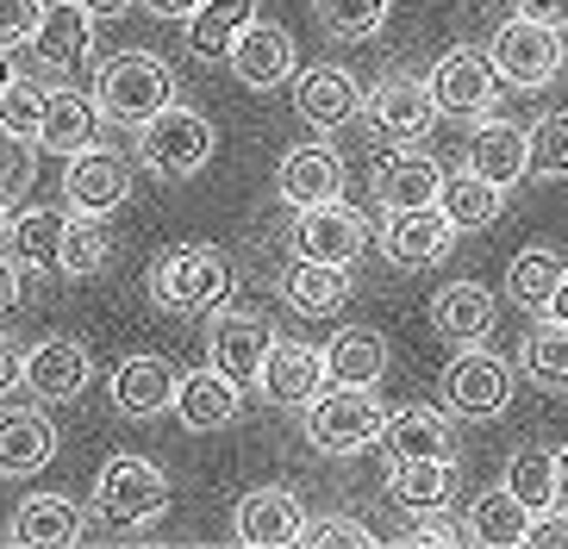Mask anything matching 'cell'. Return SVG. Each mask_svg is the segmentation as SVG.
<instances>
[{"label": "cell", "mask_w": 568, "mask_h": 549, "mask_svg": "<svg viewBox=\"0 0 568 549\" xmlns=\"http://www.w3.org/2000/svg\"><path fill=\"white\" fill-rule=\"evenodd\" d=\"M318 26L332 38H344V44H356V38H375L387 26V13H394V0H313Z\"/></svg>", "instance_id": "cell-42"}, {"label": "cell", "mask_w": 568, "mask_h": 549, "mask_svg": "<svg viewBox=\"0 0 568 549\" xmlns=\"http://www.w3.org/2000/svg\"><path fill=\"white\" fill-rule=\"evenodd\" d=\"M494 294H487L481 282H450V287H437L432 294V332L437 337H450L456 349L463 344H481L487 332H494Z\"/></svg>", "instance_id": "cell-27"}, {"label": "cell", "mask_w": 568, "mask_h": 549, "mask_svg": "<svg viewBox=\"0 0 568 549\" xmlns=\"http://www.w3.org/2000/svg\"><path fill=\"white\" fill-rule=\"evenodd\" d=\"M225 63H232V75L244 88L268 94V88L294 82V38H287V26H275V19H251V26L237 32V44L225 50Z\"/></svg>", "instance_id": "cell-15"}, {"label": "cell", "mask_w": 568, "mask_h": 549, "mask_svg": "<svg viewBox=\"0 0 568 549\" xmlns=\"http://www.w3.org/2000/svg\"><path fill=\"white\" fill-rule=\"evenodd\" d=\"M531 506L513 494V487H494V494H481L475 506H468V531H475V543H525L531 537Z\"/></svg>", "instance_id": "cell-35"}, {"label": "cell", "mask_w": 568, "mask_h": 549, "mask_svg": "<svg viewBox=\"0 0 568 549\" xmlns=\"http://www.w3.org/2000/svg\"><path fill=\"white\" fill-rule=\"evenodd\" d=\"M531 175H568V113H544L531 125Z\"/></svg>", "instance_id": "cell-43"}, {"label": "cell", "mask_w": 568, "mask_h": 549, "mask_svg": "<svg viewBox=\"0 0 568 549\" xmlns=\"http://www.w3.org/2000/svg\"><path fill=\"white\" fill-rule=\"evenodd\" d=\"M57 456V425L38 406H7L0 413V475L7 481H26L38 468H51Z\"/></svg>", "instance_id": "cell-23"}, {"label": "cell", "mask_w": 568, "mask_h": 549, "mask_svg": "<svg viewBox=\"0 0 568 549\" xmlns=\"http://www.w3.org/2000/svg\"><path fill=\"white\" fill-rule=\"evenodd\" d=\"M562 256L556 250H544V244H531V250H518L513 256V268H506V299L513 306H525V313H544L550 306V294H556V282H562Z\"/></svg>", "instance_id": "cell-36"}, {"label": "cell", "mask_w": 568, "mask_h": 549, "mask_svg": "<svg viewBox=\"0 0 568 549\" xmlns=\"http://www.w3.org/2000/svg\"><path fill=\"white\" fill-rule=\"evenodd\" d=\"M232 531L244 549H282V543H301L306 531V506L287 487H251L237 499L232 512Z\"/></svg>", "instance_id": "cell-17"}, {"label": "cell", "mask_w": 568, "mask_h": 549, "mask_svg": "<svg viewBox=\"0 0 568 549\" xmlns=\"http://www.w3.org/2000/svg\"><path fill=\"white\" fill-rule=\"evenodd\" d=\"M301 543H318V549H325V543H356V549H363V543H382V537L368 531L363 518H351V512H325V518H306Z\"/></svg>", "instance_id": "cell-45"}, {"label": "cell", "mask_w": 568, "mask_h": 549, "mask_svg": "<svg viewBox=\"0 0 568 549\" xmlns=\"http://www.w3.org/2000/svg\"><path fill=\"white\" fill-rule=\"evenodd\" d=\"M382 449L394 462H406V456H456V431H450V418L400 406V413H387V425H382Z\"/></svg>", "instance_id": "cell-34"}, {"label": "cell", "mask_w": 568, "mask_h": 549, "mask_svg": "<svg viewBox=\"0 0 568 549\" xmlns=\"http://www.w3.org/2000/svg\"><path fill=\"white\" fill-rule=\"evenodd\" d=\"M251 19H256V0H201V7L182 19V26H187V50H194L201 63H219V57L237 44V32H244Z\"/></svg>", "instance_id": "cell-33"}, {"label": "cell", "mask_w": 568, "mask_h": 549, "mask_svg": "<svg viewBox=\"0 0 568 549\" xmlns=\"http://www.w3.org/2000/svg\"><path fill=\"white\" fill-rule=\"evenodd\" d=\"M325 382H332V375H325V349L275 332V344H268V356H263V375H256L268 406H306Z\"/></svg>", "instance_id": "cell-16"}, {"label": "cell", "mask_w": 568, "mask_h": 549, "mask_svg": "<svg viewBox=\"0 0 568 549\" xmlns=\"http://www.w3.org/2000/svg\"><path fill=\"white\" fill-rule=\"evenodd\" d=\"M437 394H444V406L456 418H500L518 394V375L506 356H494L481 344H463L450 356V368L437 375Z\"/></svg>", "instance_id": "cell-7"}, {"label": "cell", "mask_w": 568, "mask_h": 549, "mask_svg": "<svg viewBox=\"0 0 568 549\" xmlns=\"http://www.w3.org/2000/svg\"><path fill=\"white\" fill-rule=\"evenodd\" d=\"M94 512L113 531H144L169 512V475L144 456H113L94 481Z\"/></svg>", "instance_id": "cell-5"}, {"label": "cell", "mask_w": 568, "mask_h": 549, "mask_svg": "<svg viewBox=\"0 0 568 549\" xmlns=\"http://www.w3.org/2000/svg\"><path fill=\"white\" fill-rule=\"evenodd\" d=\"M175 100V69L163 63V57H151V50H119V57H106L101 75H94V106H101V119H113V125H144V119H156Z\"/></svg>", "instance_id": "cell-2"}, {"label": "cell", "mask_w": 568, "mask_h": 549, "mask_svg": "<svg viewBox=\"0 0 568 549\" xmlns=\"http://www.w3.org/2000/svg\"><path fill=\"white\" fill-rule=\"evenodd\" d=\"M275 194L301 213V206H325V200H344V156L332 144H294L275 169Z\"/></svg>", "instance_id": "cell-20"}, {"label": "cell", "mask_w": 568, "mask_h": 549, "mask_svg": "<svg viewBox=\"0 0 568 549\" xmlns=\"http://www.w3.org/2000/svg\"><path fill=\"white\" fill-rule=\"evenodd\" d=\"M213 119L194 113V106H182V100H169L156 119H144L138 125V163L151 169V175H163V182H187V175H201L206 163H213Z\"/></svg>", "instance_id": "cell-4"}, {"label": "cell", "mask_w": 568, "mask_h": 549, "mask_svg": "<svg viewBox=\"0 0 568 549\" xmlns=\"http://www.w3.org/2000/svg\"><path fill=\"white\" fill-rule=\"evenodd\" d=\"M275 344V325L263 313H219L213 332H206V363L219 375H232L237 387H251L263 375V356Z\"/></svg>", "instance_id": "cell-14"}, {"label": "cell", "mask_w": 568, "mask_h": 549, "mask_svg": "<svg viewBox=\"0 0 568 549\" xmlns=\"http://www.w3.org/2000/svg\"><path fill=\"white\" fill-rule=\"evenodd\" d=\"M125 194H132V169H125V156L119 150H101L88 144L75 150V156H63V200L69 213H119L125 206Z\"/></svg>", "instance_id": "cell-12"}, {"label": "cell", "mask_w": 568, "mask_h": 549, "mask_svg": "<svg viewBox=\"0 0 568 549\" xmlns=\"http://www.w3.org/2000/svg\"><path fill=\"white\" fill-rule=\"evenodd\" d=\"M525 375H531L537 387H550V394H568V325H556V318H537L531 332H525Z\"/></svg>", "instance_id": "cell-38"}, {"label": "cell", "mask_w": 568, "mask_h": 549, "mask_svg": "<svg viewBox=\"0 0 568 549\" xmlns=\"http://www.w3.org/2000/svg\"><path fill=\"white\" fill-rule=\"evenodd\" d=\"M468 169L487 175V182L500 187H518L531 175V132L513 125V119H475V138H468Z\"/></svg>", "instance_id": "cell-21"}, {"label": "cell", "mask_w": 568, "mask_h": 549, "mask_svg": "<svg viewBox=\"0 0 568 549\" xmlns=\"http://www.w3.org/2000/svg\"><path fill=\"white\" fill-rule=\"evenodd\" d=\"M88 375V344L82 337H44V344L26 349V394L44 399V406H63V399H82Z\"/></svg>", "instance_id": "cell-18"}, {"label": "cell", "mask_w": 568, "mask_h": 549, "mask_svg": "<svg viewBox=\"0 0 568 549\" xmlns=\"http://www.w3.org/2000/svg\"><path fill=\"white\" fill-rule=\"evenodd\" d=\"M556 506H568V449H556Z\"/></svg>", "instance_id": "cell-53"}, {"label": "cell", "mask_w": 568, "mask_h": 549, "mask_svg": "<svg viewBox=\"0 0 568 549\" xmlns=\"http://www.w3.org/2000/svg\"><path fill=\"white\" fill-rule=\"evenodd\" d=\"M63 225L69 213H51V206H32V213H13V232H7V250L32 268H57V250H63Z\"/></svg>", "instance_id": "cell-37"}, {"label": "cell", "mask_w": 568, "mask_h": 549, "mask_svg": "<svg viewBox=\"0 0 568 549\" xmlns=\"http://www.w3.org/2000/svg\"><path fill=\"white\" fill-rule=\"evenodd\" d=\"M387 499L400 512H437L456 499V456H406L387 468Z\"/></svg>", "instance_id": "cell-26"}, {"label": "cell", "mask_w": 568, "mask_h": 549, "mask_svg": "<svg viewBox=\"0 0 568 549\" xmlns=\"http://www.w3.org/2000/svg\"><path fill=\"white\" fill-rule=\"evenodd\" d=\"M301 413H306V444L318 456H363L368 444H382V425H387L382 399L368 387H344V382L318 387Z\"/></svg>", "instance_id": "cell-3"}, {"label": "cell", "mask_w": 568, "mask_h": 549, "mask_svg": "<svg viewBox=\"0 0 568 549\" xmlns=\"http://www.w3.org/2000/svg\"><path fill=\"white\" fill-rule=\"evenodd\" d=\"M237 406H244L237 382L219 375L213 363L194 368V375H182V387H175V418H182L187 431H225V425L237 418Z\"/></svg>", "instance_id": "cell-25"}, {"label": "cell", "mask_w": 568, "mask_h": 549, "mask_svg": "<svg viewBox=\"0 0 568 549\" xmlns=\"http://www.w3.org/2000/svg\"><path fill=\"white\" fill-rule=\"evenodd\" d=\"M400 543H413V549H432V543H475V531H468V525H456V518H444V506H437V512H413V525H406Z\"/></svg>", "instance_id": "cell-46"}, {"label": "cell", "mask_w": 568, "mask_h": 549, "mask_svg": "<svg viewBox=\"0 0 568 549\" xmlns=\"http://www.w3.org/2000/svg\"><path fill=\"white\" fill-rule=\"evenodd\" d=\"M13 75H19V69H13V50L0 44V94H7V88H13Z\"/></svg>", "instance_id": "cell-55"}, {"label": "cell", "mask_w": 568, "mask_h": 549, "mask_svg": "<svg viewBox=\"0 0 568 549\" xmlns=\"http://www.w3.org/2000/svg\"><path fill=\"white\" fill-rule=\"evenodd\" d=\"M437 119V100H432V82H413V75H382V82L363 94V125L382 144H418L432 132Z\"/></svg>", "instance_id": "cell-11"}, {"label": "cell", "mask_w": 568, "mask_h": 549, "mask_svg": "<svg viewBox=\"0 0 568 549\" xmlns=\"http://www.w3.org/2000/svg\"><path fill=\"white\" fill-rule=\"evenodd\" d=\"M456 225L444 206H387V218L375 225V244L394 268H432L456 250Z\"/></svg>", "instance_id": "cell-8"}, {"label": "cell", "mask_w": 568, "mask_h": 549, "mask_svg": "<svg viewBox=\"0 0 568 549\" xmlns=\"http://www.w3.org/2000/svg\"><path fill=\"white\" fill-rule=\"evenodd\" d=\"M7 232H13V194L0 187V244H7Z\"/></svg>", "instance_id": "cell-54"}, {"label": "cell", "mask_w": 568, "mask_h": 549, "mask_svg": "<svg viewBox=\"0 0 568 549\" xmlns=\"http://www.w3.org/2000/svg\"><path fill=\"white\" fill-rule=\"evenodd\" d=\"M94 132H101V106H94V94L51 88V106H44V132H38V144L57 150V156H75V150L94 144Z\"/></svg>", "instance_id": "cell-31"}, {"label": "cell", "mask_w": 568, "mask_h": 549, "mask_svg": "<svg viewBox=\"0 0 568 549\" xmlns=\"http://www.w3.org/2000/svg\"><path fill=\"white\" fill-rule=\"evenodd\" d=\"M82 13H94V19H119L125 7H138V0H75Z\"/></svg>", "instance_id": "cell-51"}, {"label": "cell", "mask_w": 568, "mask_h": 549, "mask_svg": "<svg viewBox=\"0 0 568 549\" xmlns=\"http://www.w3.org/2000/svg\"><path fill=\"white\" fill-rule=\"evenodd\" d=\"M506 194H513V187L487 182V175H475V169L463 163L456 175H444V194H437V206L450 213L456 232H487V225L506 213Z\"/></svg>", "instance_id": "cell-29"}, {"label": "cell", "mask_w": 568, "mask_h": 549, "mask_svg": "<svg viewBox=\"0 0 568 549\" xmlns=\"http://www.w3.org/2000/svg\"><path fill=\"white\" fill-rule=\"evenodd\" d=\"M106 256H113V237H106L101 213H69L63 250H57V268H63V275H101Z\"/></svg>", "instance_id": "cell-40"}, {"label": "cell", "mask_w": 568, "mask_h": 549, "mask_svg": "<svg viewBox=\"0 0 568 549\" xmlns=\"http://www.w3.org/2000/svg\"><path fill=\"white\" fill-rule=\"evenodd\" d=\"M225 294H232V256L219 244H175L151 268V299L175 318L213 313L225 306Z\"/></svg>", "instance_id": "cell-1"}, {"label": "cell", "mask_w": 568, "mask_h": 549, "mask_svg": "<svg viewBox=\"0 0 568 549\" xmlns=\"http://www.w3.org/2000/svg\"><path fill=\"white\" fill-rule=\"evenodd\" d=\"M282 294L294 313L318 318V313H337L351 299V268L344 263H313V256H294V268L282 275Z\"/></svg>", "instance_id": "cell-30"}, {"label": "cell", "mask_w": 568, "mask_h": 549, "mask_svg": "<svg viewBox=\"0 0 568 549\" xmlns=\"http://www.w3.org/2000/svg\"><path fill=\"white\" fill-rule=\"evenodd\" d=\"M294 256H313V263H344L351 268L368 244H375V225H368L356 206L344 200H325V206H301L294 213Z\"/></svg>", "instance_id": "cell-10"}, {"label": "cell", "mask_w": 568, "mask_h": 549, "mask_svg": "<svg viewBox=\"0 0 568 549\" xmlns=\"http://www.w3.org/2000/svg\"><path fill=\"white\" fill-rule=\"evenodd\" d=\"M138 7H144V13H156V19H187L201 0H138Z\"/></svg>", "instance_id": "cell-50"}, {"label": "cell", "mask_w": 568, "mask_h": 549, "mask_svg": "<svg viewBox=\"0 0 568 549\" xmlns=\"http://www.w3.org/2000/svg\"><path fill=\"white\" fill-rule=\"evenodd\" d=\"M432 82V100H437V113H450V119H487L494 113V100H500L506 75L494 69V57H481V50H444L437 57V69L425 75Z\"/></svg>", "instance_id": "cell-9"}, {"label": "cell", "mask_w": 568, "mask_h": 549, "mask_svg": "<svg viewBox=\"0 0 568 549\" xmlns=\"http://www.w3.org/2000/svg\"><path fill=\"white\" fill-rule=\"evenodd\" d=\"M19 382H26V349H19V344H7V337H0V399L13 394Z\"/></svg>", "instance_id": "cell-48"}, {"label": "cell", "mask_w": 568, "mask_h": 549, "mask_svg": "<svg viewBox=\"0 0 568 549\" xmlns=\"http://www.w3.org/2000/svg\"><path fill=\"white\" fill-rule=\"evenodd\" d=\"M513 13L544 19V26H568V0H513Z\"/></svg>", "instance_id": "cell-49"}, {"label": "cell", "mask_w": 568, "mask_h": 549, "mask_svg": "<svg viewBox=\"0 0 568 549\" xmlns=\"http://www.w3.org/2000/svg\"><path fill=\"white\" fill-rule=\"evenodd\" d=\"M363 94L368 88H356V75L337 69V63L294 69V113H301L313 132H344L351 119H363Z\"/></svg>", "instance_id": "cell-13"}, {"label": "cell", "mask_w": 568, "mask_h": 549, "mask_svg": "<svg viewBox=\"0 0 568 549\" xmlns=\"http://www.w3.org/2000/svg\"><path fill=\"white\" fill-rule=\"evenodd\" d=\"M506 487H513L531 512H550L556 506V449L550 444H518L513 462H506Z\"/></svg>", "instance_id": "cell-39"}, {"label": "cell", "mask_w": 568, "mask_h": 549, "mask_svg": "<svg viewBox=\"0 0 568 549\" xmlns=\"http://www.w3.org/2000/svg\"><path fill=\"white\" fill-rule=\"evenodd\" d=\"M26 287H32V268L19 263L13 250H0V318L13 313L19 299H26Z\"/></svg>", "instance_id": "cell-47"}, {"label": "cell", "mask_w": 568, "mask_h": 549, "mask_svg": "<svg viewBox=\"0 0 568 549\" xmlns=\"http://www.w3.org/2000/svg\"><path fill=\"white\" fill-rule=\"evenodd\" d=\"M375 200L387 206H437V194H444V163L437 156H425L418 144H387V156L375 163Z\"/></svg>", "instance_id": "cell-19"}, {"label": "cell", "mask_w": 568, "mask_h": 549, "mask_svg": "<svg viewBox=\"0 0 568 549\" xmlns=\"http://www.w3.org/2000/svg\"><path fill=\"white\" fill-rule=\"evenodd\" d=\"M487 57H494V69L506 75V88H518V94H537V88H550L556 75H562L568 44H562V26H544V19L513 13L500 32H494Z\"/></svg>", "instance_id": "cell-6"}, {"label": "cell", "mask_w": 568, "mask_h": 549, "mask_svg": "<svg viewBox=\"0 0 568 549\" xmlns=\"http://www.w3.org/2000/svg\"><path fill=\"white\" fill-rule=\"evenodd\" d=\"M44 13H51V0H0V44L26 50L44 26Z\"/></svg>", "instance_id": "cell-44"}, {"label": "cell", "mask_w": 568, "mask_h": 549, "mask_svg": "<svg viewBox=\"0 0 568 549\" xmlns=\"http://www.w3.org/2000/svg\"><path fill=\"white\" fill-rule=\"evenodd\" d=\"M7 531H13V543H82L88 518H82V506L63 499V494H32L13 512Z\"/></svg>", "instance_id": "cell-32"}, {"label": "cell", "mask_w": 568, "mask_h": 549, "mask_svg": "<svg viewBox=\"0 0 568 549\" xmlns=\"http://www.w3.org/2000/svg\"><path fill=\"white\" fill-rule=\"evenodd\" d=\"M44 106H51V88H38L32 75H13V88L0 94V138H13V144H26L38 132H44Z\"/></svg>", "instance_id": "cell-41"}, {"label": "cell", "mask_w": 568, "mask_h": 549, "mask_svg": "<svg viewBox=\"0 0 568 549\" xmlns=\"http://www.w3.org/2000/svg\"><path fill=\"white\" fill-rule=\"evenodd\" d=\"M175 387H182V375L163 363V356H125V363L113 368V406L125 418H156L175 406Z\"/></svg>", "instance_id": "cell-24"}, {"label": "cell", "mask_w": 568, "mask_h": 549, "mask_svg": "<svg viewBox=\"0 0 568 549\" xmlns=\"http://www.w3.org/2000/svg\"><path fill=\"white\" fill-rule=\"evenodd\" d=\"M544 318H556V325H568V268H562V282H556L550 306H544Z\"/></svg>", "instance_id": "cell-52"}, {"label": "cell", "mask_w": 568, "mask_h": 549, "mask_svg": "<svg viewBox=\"0 0 568 549\" xmlns=\"http://www.w3.org/2000/svg\"><path fill=\"white\" fill-rule=\"evenodd\" d=\"M325 375L344 387H375L387 375V337L375 325H344L325 344Z\"/></svg>", "instance_id": "cell-28"}, {"label": "cell", "mask_w": 568, "mask_h": 549, "mask_svg": "<svg viewBox=\"0 0 568 549\" xmlns=\"http://www.w3.org/2000/svg\"><path fill=\"white\" fill-rule=\"evenodd\" d=\"M26 50L38 57L44 75H69L75 63L94 57V13H82L75 0H51V13H44V26H38V38Z\"/></svg>", "instance_id": "cell-22"}]
</instances>
